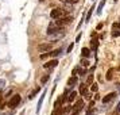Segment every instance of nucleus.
<instances>
[{
    "instance_id": "f257e3e1",
    "label": "nucleus",
    "mask_w": 120,
    "mask_h": 115,
    "mask_svg": "<svg viewBox=\"0 0 120 115\" xmlns=\"http://www.w3.org/2000/svg\"><path fill=\"white\" fill-rule=\"evenodd\" d=\"M50 16L53 18V19H61V18L66 16V10H64V8H53L51 10V12H50Z\"/></svg>"
},
{
    "instance_id": "f03ea898",
    "label": "nucleus",
    "mask_w": 120,
    "mask_h": 115,
    "mask_svg": "<svg viewBox=\"0 0 120 115\" xmlns=\"http://www.w3.org/2000/svg\"><path fill=\"white\" fill-rule=\"evenodd\" d=\"M20 100H22L20 95H14V96L11 98V100L8 102V106H10L11 108H15V107H18V106H19Z\"/></svg>"
},
{
    "instance_id": "7ed1b4c3",
    "label": "nucleus",
    "mask_w": 120,
    "mask_h": 115,
    "mask_svg": "<svg viewBox=\"0 0 120 115\" xmlns=\"http://www.w3.org/2000/svg\"><path fill=\"white\" fill-rule=\"evenodd\" d=\"M51 49H53V42H49V44H41L38 46L39 53H46V52H50Z\"/></svg>"
},
{
    "instance_id": "20e7f679",
    "label": "nucleus",
    "mask_w": 120,
    "mask_h": 115,
    "mask_svg": "<svg viewBox=\"0 0 120 115\" xmlns=\"http://www.w3.org/2000/svg\"><path fill=\"white\" fill-rule=\"evenodd\" d=\"M78 91H80V95L84 96L85 99H89V93H88V87L86 84H80V88H78Z\"/></svg>"
},
{
    "instance_id": "39448f33",
    "label": "nucleus",
    "mask_w": 120,
    "mask_h": 115,
    "mask_svg": "<svg viewBox=\"0 0 120 115\" xmlns=\"http://www.w3.org/2000/svg\"><path fill=\"white\" fill-rule=\"evenodd\" d=\"M84 106H85L84 100H82V99H80V100H77L76 103H74V106H73V111H77V112H80V111L84 108Z\"/></svg>"
},
{
    "instance_id": "423d86ee",
    "label": "nucleus",
    "mask_w": 120,
    "mask_h": 115,
    "mask_svg": "<svg viewBox=\"0 0 120 115\" xmlns=\"http://www.w3.org/2000/svg\"><path fill=\"white\" fill-rule=\"evenodd\" d=\"M57 65H58V61L57 60H51V61H49V62L43 64V68L45 69H53V68H55Z\"/></svg>"
},
{
    "instance_id": "0eeeda50",
    "label": "nucleus",
    "mask_w": 120,
    "mask_h": 115,
    "mask_svg": "<svg viewBox=\"0 0 120 115\" xmlns=\"http://www.w3.org/2000/svg\"><path fill=\"white\" fill-rule=\"evenodd\" d=\"M115 98H116V93H115V92H111V93L105 95V96L103 98V103H109V102H112Z\"/></svg>"
},
{
    "instance_id": "6e6552de",
    "label": "nucleus",
    "mask_w": 120,
    "mask_h": 115,
    "mask_svg": "<svg viewBox=\"0 0 120 115\" xmlns=\"http://www.w3.org/2000/svg\"><path fill=\"white\" fill-rule=\"evenodd\" d=\"M66 96L65 95H62V96H60V98L57 99V102L54 103V108H61V106L64 104V102H65Z\"/></svg>"
},
{
    "instance_id": "1a4fd4ad",
    "label": "nucleus",
    "mask_w": 120,
    "mask_h": 115,
    "mask_svg": "<svg viewBox=\"0 0 120 115\" xmlns=\"http://www.w3.org/2000/svg\"><path fill=\"white\" fill-rule=\"evenodd\" d=\"M90 46H92V50L96 53L97 52V48H98V39L96 37H93V39L90 41Z\"/></svg>"
},
{
    "instance_id": "9d476101",
    "label": "nucleus",
    "mask_w": 120,
    "mask_h": 115,
    "mask_svg": "<svg viewBox=\"0 0 120 115\" xmlns=\"http://www.w3.org/2000/svg\"><path fill=\"white\" fill-rule=\"evenodd\" d=\"M77 81H78V79H77V76H71L69 80H68V85L69 87H74L77 84Z\"/></svg>"
},
{
    "instance_id": "9b49d317",
    "label": "nucleus",
    "mask_w": 120,
    "mask_h": 115,
    "mask_svg": "<svg viewBox=\"0 0 120 115\" xmlns=\"http://www.w3.org/2000/svg\"><path fill=\"white\" fill-rule=\"evenodd\" d=\"M61 22L64 23V26H65V24H70V23L73 22V18L71 16H64V18H61Z\"/></svg>"
},
{
    "instance_id": "f8f14e48",
    "label": "nucleus",
    "mask_w": 120,
    "mask_h": 115,
    "mask_svg": "<svg viewBox=\"0 0 120 115\" xmlns=\"http://www.w3.org/2000/svg\"><path fill=\"white\" fill-rule=\"evenodd\" d=\"M81 54H82V57L89 58V56H90V49H88V48H82L81 49Z\"/></svg>"
},
{
    "instance_id": "ddd939ff",
    "label": "nucleus",
    "mask_w": 120,
    "mask_h": 115,
    "mask_svg": "<svg viewBox=\"0 0 120 115\" xmlns=\"http://www.w3.org/2000/svg\"><path fill=\"white\" fill-rule=\"evenodd\" d=\"M104 6H105V0H101V1H100V4H98V7H97V10H96L97 15H100V14H101V11H103Z\"/></svg>"
},
{
    "instance_id": "4468645a",
    "label": "nucleus",
    "mask_w": 120,
    "mask_h": 115,
    "mask_svg": "<svg viewBox=\"0 0 120 115\" xmlns=\"http://www.w3.org/2000/svg\"><path fill=\"white\" fill-rule=\"evenodd\" d=\"M43 99H45V93H42L41 95V98H39V102H38V107H37V111H41V107H42V102H43Z\"/></svg>"
},
{
    "instance_id": "2eb2a0df",
    "label": "nucleus",
    "mask_w": 120,
    "mask_h": 115,
    "mask_svg": "<svg viewBox=\"0 0 120 115\" xmlns=\"http://www.w3.org/2000/svg\"><path fill=\"white\" fill-rule=\"evenodd\" d=\"M62 52V49H57V50H51L50 52V56H53V57H57V56H60V53Z\"/></svg>"
},
{
    "instance_id": "dca6fc26",
    "label": "nucleus",
    "mask_w": 120,
    "mask_h": 115,
    "mask_svg": "<svg viewBox=\"0 0 120 115\" xmlns=\"http://www.w3.org/2000/svg\"><path fill=\"white\" fill-rule=\"evenodd\" d=\"M93 10H94V6H92V8H90V10H89V11H88V14H86V16H85V20H89V19H90V16H92V12H93Z\"/></svg>"
},
{
    "instance_id": "f3484780",
    "label": "nucleus",
    "mask_w": 120,
    "mask_h": 115,
    "mask_svg": "<svg viewBox=\"0 0 120 115\" xmlns=\"http://www.w3.org/2000/svg\"><path fill=\"white\" fill-rule=\"evenodd\" d=\"M62 114H64V110L62 108H54V111H53L51 115H62Z\"/></svg>"
},
{
    "instance_id": "a211bd4d",
    "label": "nucleus",
    "mask_w": 120,
    "mask_h": 115,
    "mask_svg": "<svg viewBox=\"0 0 120 115\" xmlns=\"http://www.w3.org/2000/svg\"><path fill=\"white\" fill-rule=\"evenodd\" d=\"M112 37H113V38H117V37H120V30H117V28H113V31H112Z\"/></svg>"
},
{
    "instance_id": "6ab92c4d",
    "label": "nucleus",
    "mask_w": 120,
    "mask_h": 115,
    "mask_svg": "<svg viewBox=\"0 0 120 115\" xmlns=\"http://www.w3.org/2000/svg\"><path fill=\"white\" fill-rule=\"evenodd\" d=\"M76 96H77V92H71L70 95L68 96V100H69V102H73V100L76 99Z\"/></svg>"
},
{
    "instance_id": "aec40b11",
    "label": "nucleus",
    "mask_w": 120,
    "mask_h": 115,
    "mask_svg": "<svg viewBox=\"0 0 120 115\" xmlns=\"http://www.w3.org/2000/svg\"><path fill=\"white\" fill-rule=\"evenodd\" d=\"M38 92H39V88H35V89H34L33 92L30 93V96H28V99H33V98H34V95H37Z\"/></svg>"
},
{
    "instance_id": "412c9836",
    "label": "nucleus",
    "mask_w": 120,
    "mask_h": 115,
    "mask_svg": "<svg viewBox=\"0 0 120 115\" xmlns=\"http://www.w3.org/2000/svg\"><path fill=\"white\" fill-rule=\"evenodd\" d=\"M81 64H82V66H88V65H89V61H88L86 58H85V57H82Z\"/></svg>"
},
{
    "instance_id": "4be33fe9",
    "label": "nucleus",
    "mask_w": 120,
    "mask_h": 115,
    "mask_svg": "<svg viewBox=\"0 0 120 115\" xmlns=\"http://www.w3.org/2000/svg\"><path fill=\"white\" fill-rule=\"evenodd\" d=\"M49 75H46V76H43V77H42V79H41V83H42V84H45V83H46V81H47V80H49Z\"/></svg>"
},
{
    "instance_id": "5701e85b",
    "label": "nucleus",
    "mask_w": 120,
    "mask_h": 115,
    "mask_svg": "<svg viewBox=\"0 0 120 115\" xmlns=\"http://www.w3.org/2000/svg\"><path fill=\"white\" fill-rule=\"evenodd\" d=\"M112 28H117V30H120V22H115L113 24H112Z\"/></svg>"
},
{
    "instance_id": "b1692460",
    "label": "nucleus",
    "mask_w": 120,
    "mask_h": 115,
    "mask_svg": "<svg viewBox=\"0 0 120 115\" xmlns=\"http://www.w3.org/2000/svg\"><path fill=\"white\" fill-rule=\"evenodd\" d=\"M50 56V53H47V52H46V53H42V54H41V60H45V58H47V57H49Z\"/></svg>"
},
{
    "instance_id": "393cba45",
    "label": "nucleus",
    "mask_w": 120,
    "mask_h": 115,
    "mask_svg": "<svg viewBox=\"0 0 120 115\" xmlns=\"http://www.w3.org/2000/svg\"><path fill=\"white\" fill-rule=\"evenodd\" d=\"M90 89H92L93 92H97V89H98L97 84H92V88H90Z\"/></svg>"
},
{
    "instance_id": "a878e982",
    "label": "nucleus",
    "mask_w": 120,
    "mask_h": 115,
    "mask_svg": "<svg viewBox=\"0 0 120 115\" xmlns=\"http://www.w3.org/2000/svg\"><path fill=\"white\" fill-rule=\"evenodd\" d=\"M92 80H93V76L92 75H89V77H88V80H86V85L88 84H92Z\"/></svg>"
},
{
    "instance_id": "bb28decb",
    "label": "nucleus",
    "mask_w": 120,
    "mask_h": 115,
    "mask_svg": "<svg viewBox=\"0 0 120 115\" xmlns=\"http://www.w3.org/2000/svg\"><path fill=\"white\" fill-rule=\"evenodd\" d=\"M73 46H74V44H70V45H69V48H68V50H66V53H70L71 50H73Z\"/></svg>"
},
{
    "instance_id": "cd10ccee",
    "label": "nucleus",
    "mask_w": 120,
    "mask_h": 115,
    "mask_svg": "<svg viewBox=\"0 0 120 115\" xmlns=\"http://www.w3.org/2000/svg\"><path fill=\"white\" fill-rule=\"evenodd\" d=\"M107 79H108V80L112 79V71H108V73H107Z\"/></svg>"
},
{
    "instance_id": "c85d7f7f",
    "label": "nucleus",
    "mask_w": 120,
    "mask_h": 115,
    "mask_svg": "<svg viewBox=\"0 0 120 115\" xmlns=\"http://www.w3.org/2000/svg\"><path fill=\"white\" fill-rule=\"evenodd\" d=\"M78 0H69V4H76Z\"/></svg>"
},
{
    "instance_id": "c756f323",
    "label": "nucleus",
    "mask_w": 120,
    "mask_h": 115,
    "mask_svg": "<svg viewBox=\"0 0 120 115\" xmlns=\"http://www.w3.org/2000/svg\"><path fill=\"white\" fill-rule=\"evenodd\" d=\"M80 39H81V34H78V35H77V38H76V42H78Z\"/></svg>"
},
{
    "instance_id": "7c9ffc66",
    "label": "nucleus",
    "mask_w": 120,
    "mask_h": 115,
    "mask_svg": "<svg viewBox=\"0 0 120 115\" xmlns=\"http://www.w3.org/2000/svg\"><path fill=\"white\" fill-rule=\"evenodd\" d=\"M112 115H120V111H117V110H116V111H115V112H113Z\"/></svg>"
},
{
    "instance_id": "2f4dec72",
    "label": "nucleus",
    "mask_w": 120,
    "mask_h": 115,
    "mask_svg": "<svg viewBox=\"0 0 120 115\" xmlns=\"http://www.w3.org/2000/svg\"><path fill=\"white\" fill-rule=\"evenodd\" d=\"M116 110H117V111H120V102L117 103V106H116Z\"/></svg>"
},
{
    "instance_id": "473e14b6",
    "label": "nucleus",
    "mask_w": 120,
    "mask_h": 115,
    "mask_svg": "<svg viewBox=\"0 0 120 115\" xmlns=\"http://www.w3.org/2000/svg\"><path fill=\"white\" fill-rule=\"evenodd\" d=\"M60 1H62V3H66V4H69V0H60Z\"/></svg>"
},
{
    "instance_id": "72a5a7b5",
    "label": "nucleus",
    "mask_w": 120,
    "mask_h": 115,
    "mask_svg": "<svg viewBox=\"0 0 120 115\" xmlns=\"http://www.w3.org/2000/svg\"><path fill=\"white\" fill-rule=\"evenodd\" d=\"M0 84H3V81H1V80H0ZM0 87H3V85H0Z\"/></svg>"
},
{
    "instance_id": "f704fd0d",
    "label": "nucleus",
    "mask_w": 120,
    "mask_h": 115,
    "mask_svg": "<svg viewBox=\"0 0 120 115\" xmlns=\"http://www.w3.org/2000/svg\"><path fill=\"white\" fill-rule=\"evenodd\" d=\"M39 1H45V0H39Z\"/></svg>"
},
{
    "instance_id": "c9c22d12",
    "label": "nucleus",
    "mask_w": 120,
    "mask_h": 115,
    "mask_svg": "<svg viewBox=\"0 0 120 115\" xmlns=\"http://www.w3.org/2000/svg\"><path fill=\"white\" fill-rule=\"evenodd\" d=\"M115 1H117V0H115Z\"/></svg>"
}]
</instances>
